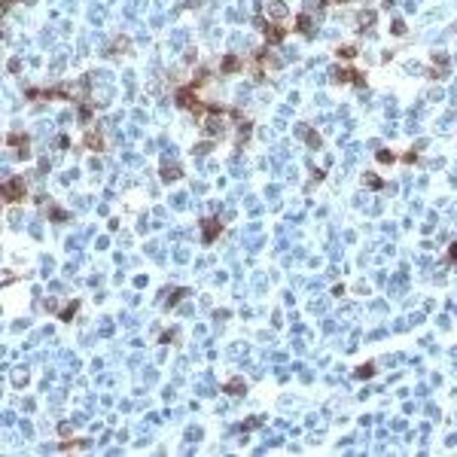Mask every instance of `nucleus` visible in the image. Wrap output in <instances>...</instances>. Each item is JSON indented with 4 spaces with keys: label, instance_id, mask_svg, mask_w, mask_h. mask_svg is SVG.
I'll list each match as a JSON object with an SVG mask.
<instances>
[{
    "label": "nucleus",
    "instance_id": "nucleus-1",
    "mask_svg": "<svg viewBox=\"0 0 457 457\" xmlns=\"http://www.w3.org/2000/svg\"><path fill=\"white\" fill-rule=\"evenodd\" d=\"M3 192H6V198H9V201H12V198H21V195H24V183H21V180H9Z\"/></svg>",
    "mask_w": 457,
    "mask_h": 457
}]
</instances>
